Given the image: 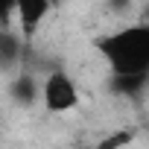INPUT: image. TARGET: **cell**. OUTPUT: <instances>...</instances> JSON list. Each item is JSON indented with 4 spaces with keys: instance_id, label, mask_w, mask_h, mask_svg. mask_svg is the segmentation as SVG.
<instances>
[{
    "instance_id": "6da1fadb",
    "label": "cell",
    "mask_w": 149,
    "mask_h": 149,
    "mask_svg": "<svg viewBox=\"0 0 149 149\" xmlns=\"http://www.w3.org/2000/svg\"><path fill=\"white\" fill-rule=\"evenodd\" d=\"M97 50L114 73H149V24H134L97 38Z\"/></svg>"
},
{
    "instance_id": "7a4b0ae2",
    "label": "cell",
    "mask_w": 149,
    "mask_h": 149,
    "mask_svg": "<svg viewBox=\"0 0 149 149\" xmlns=\"http://www.w3.org/2000/svg\"><path fill=\"white\" fill-rule=\"evenodd\" d=\"M41 97H44V105L50 111H56V114L70 111V108L79 105V88H76V82H73L67 73H61V70H53L50 76L44 79Z\"/></svg>"
},
{
    "instance_id": "3957f363",
    "label": "cell",
    "mask_w": 149,
    "mask_h": 149,
    "mask_svg": "<svg viewBox=\"0 0 149 149\" xmlns=\"http://www.w3.org/2000/svg\"><path fill=\"white\" fill-rule=\"evenodd\" d=\"M53 9L50 0H18V24L24 29V35H32L38 29V24L47 18V12Z\"/></svg>"
},
{
    "instance_id": "277c9868",
    "label": "cell",
    "mask_w": 149,
    "mask_h": 149,
    "mask_svg": "<svg viewBox=\"0 0 149 149\" xmlns=\"http://www.w3.org/2000/svg\"><path fill=\"white\" fill-rule=\"evenodd\" d=\"M146 79H149V73H114V79H111V88L117 94H126V97H134L146 88Z\"/></svg>"
},
{
    "instance_id": "5b68a950",
    "label": "cell",
    "mask_w": 149,
    "mask_h": 149,
    "mask_svg": "<svg viewBox=\"0 0 149 149\" xmlns=\"http://www.w3.org/2000/svg\"><path fill=\"white\" fill-rule=\"evenodd\" d=\"M9 94H12L15 102H21V105H32L35 97H38V85H35L32 76H18V79H12Z\"/></svg>"
},
{
    "instance_id": "8992f818",
    "label": "cell",
    "mask_w": 149,
    "mask_h": 149,
    "mask_svg": "<svg viewBox=\"0 0 149 149\" xmlns=\"http://www.w3.org/2000/svg\"><path fill=\"white\" fill-rule=\"evenodd\" d=\"M18 50H21V44H18L15 32L6 26L3 32H0V56H3V67H6V70L18 61Z\"/></svg>"
},
{
    "instance_id": "52a82bcc",
    "label": "cell",
    "mask_w": 149,
    "mask_h": 149,
    "mask_svg": "<svg viewBox=\"0 0 149 149\" xmlns=\"http://www.w3.org/2000/svg\"><path fill=\"white\" fill-rule=\"evenodd\" d=\"M134 137H132V132H114V134H108L105 140H100V149H117V146H129Z\"/></svg>"
},
{
    "instance_id": "ba28073f",
    "label": "cell",
    "mask_w": 149,
    "mask_h": 149,
    "mask_svg": "<svg viewBox=\"0 0 149 149\" xmlns=\"http://www.w3.org/2000/svg\"><path fill=\"white\" fill-rule=\"evenodd\" d=\"M18 12V0H0V15H3V24L9 26L12 15Z\"/></svg>"
},
{
    "instance_id": "9c48e42d",
    "label": "cell",
    "mask_w": 149,
    "mask_h": 149,
    "mask_svg": "<svg viewBox=\"0 0 149 149\" xmlns=\"http://www.w3.org/2000/svg\"><path fill=\"white\" fill-rule=\"evenodd\" d=\"M108 9H114V12H129V9H132V0H108Z\"/></svg>"
},
{
    "instance_id": "30bf717a",
    "label": "cell",
    "mask_w": 149,
    "mask_h": 149,
    "mask_svg": "<svg viewBox=\"0 0 149 149\" xmlns=\"http://www.w3.org/2000/svg\"><path fill=\"white\" fill-rule=\"evenodd\" d=\"M50 3H53V6H56V3H58V0H50Z\"/></svg>"
}]
</instances>
